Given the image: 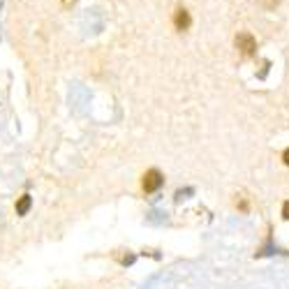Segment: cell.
<instances>
[{
	"mask_svg": "<svg viewBox=\"0 0 289 289\" xmlns=\"http://www.w3.org/2000/svg\"><path fill=\"white\" fill-rule=\"evenodd\" d=\"M283 218L289 220V201H285V206H283Z\"/></svg>",
	"mask_w": 289,
	"mask_h": 289,
	"instance_id": "5b68a950",
	"label": "cell"
},
{
	"mask_svg": "<svg viewBox=\"0 0 289 289\" xmlns=\"http://www.w3.org/2000/svg\"><path fill=\"white\" fill-rule=\"evenodd\" d=\"M30 206H32L30 195H23L19 201H16V215H25L28 211H30Z\"/></svg>",
	"mask_w": 289,
	"mask_h": 289,
	"instance_id": "277c9868",
	"label": "cell"
},
{
	"mask_svg": "<svg viewBox=\"0 0 289 289\" xmlns=\"http://www.w3.org/2000/svg\"><path fill=\"white\" fill-rule=\"evenodd\" d=\"M283 160H285V164H287V167H289V148H287V151H285V155H283Z\"/></svg>",
	"mask_w": 289,
	"mask_h": 289,
	"instance_id": "8992f818",
	"label": "cell"
},
{
	"mask_svg": "<svg viewBox=\"0 0 289 289\" xmlns=\"http://www.w3.org/2000/svg\"><path fill=\"white\" fill-rule=\"evenodd\" d=\"M236 49H239L243 56H255L257 42H255V37H252L250 32H239V35H236Z\"/></svg>",
	"mask_w": 289,
	"mask_h": 289,
	"instance_id": "7a4b0ae2",
	"label": "cell"
},
{
	"mask_svg": "<svg viewBox=\"0 0 289 289\" xmlns=\"http://www.w3.org/2000/svg\"><path fill=\"white\" fill-rule=\"evenodd\" d=\"M190 23H192V19H190V12L188 9H176V14H174V25H176V30H188Z\"/></svg>",
	"mask_w": 289,
	"mask_h": 289,
	"instance_id": "3957f363",
	"label": "cell"
},
{
	"mask_svg": "<svg viewBox=\"0 0 289 289\" xmlns=\"http://www.w3.org/2000/svg\"><path fill=\"white\" fill-rule=\"evenodd\" d=\"M276 2H278V0H264V5H266V7H273Z\"/></svg>",
	"mask_w": 289,
	"mask_h": 289,
	"instance_id": "52a82bcc",
	"label": "cell"
},
{
	"mask_svg": "<svg viewBox=\"0 0 289 289\" xmlns=\"http://www.w3.org/2000/svg\"><path fill=\"white\" fill-rule=\"evenodd\" d=\"M162 183H164V176L160 174L157 169H148L144 174V181H141V188H144V192H157V190L162 188Z\"/></svg>",
	"mask_w": 289,
	"mask_h": 289,
	"instance_id": "6da1fadb",
	"label": "cell"
}]
</instances>
